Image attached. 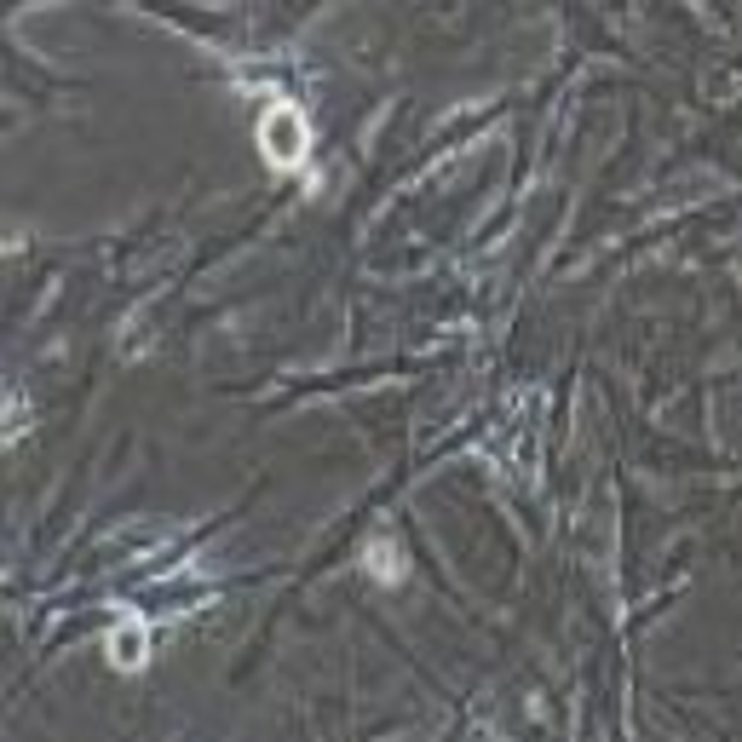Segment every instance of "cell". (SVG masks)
<instances>
[{"instance_id":"1","label":"cell","mask_w":742,"mask_h":742,"mask_svg":"<svg viewBox=\"0 0 742 742\" xmlns=\"http://www.w3.org/2000/svg\"><path fill=\"white\" fill-rule=\"evenodd\" d=\"M259 145H265V162H277V167H299V162H305V121H299L294 104H271V109H265Z\"/></svg>"},{"instance_id":"2","label":"cell","mask_w":742,"mask_h":742,"mask_svg":"<svg viewBox=\"0 0 742 742\" xmlns=\"http://www.w3.org/2000/svg\"><path fill=\"white\" fill-rule=\"evenodd\" d=\"M138 644H145V634H138V627H121L116 634V668H138V662H145Z\"/></svg>"}]
</instances>
